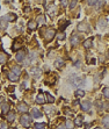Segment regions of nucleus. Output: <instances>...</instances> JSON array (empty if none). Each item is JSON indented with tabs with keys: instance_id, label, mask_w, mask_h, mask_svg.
<instances>
[{
	"instance_id": "3",
	"label": "nucleus",
	"mask_w": 109,
	"mask_h": 129,
	"mask_svg": "<svg viewBox=\"0 0 109 129\" xmlns=\"http://www.w3.org/2000/svg\"><path fill=\"white\" fill-rule=\"evenodd\" d=\"M77 29H78L79 31H85V33H88L89 31V25H88L87 22H80L78 25V27H77Z\"/></svg>"
},
{
	"instance_id": "22",
	"label": "nucleus",
	"mask_w": 109,
	"mask_h": 129,
	"mask_svg": "<svg viewBox=\"0 0 109 129\" xmlns=\"http://www.w3.org/2000/svg\"><path fill=\"white\" fill-rule=\"evenodd\" d=\"M73 122L71 120H66V122H65V127H66V129H72L73 128Z\"/></svg>"
},
{
	"instance_id": "6",
	"label": "nucleus",
	"mask_w": 109,
	"mask_h": 129,
	"mask_svg": "<svg viewBox=\"0 0 109 129\" xmlns=\"http://www.w3.org/2000/svg\"><path fill=\"white\" fill-rule=\"evenodd\" d=\"M24 57H26V52L23 51V50H21V51H19L18 53H16V62H19V63H21L23 59H24Z\"/></svg>"
},
{
	"instance_id": "29",
	"label": "nucleus",
	"mask_w": 109,
	"mask_h": 129,
	"mask_svg": "<svg viewBox=\"0 0 109 129\" xmlns=\"http://www.w3.org/2000/svg\"><path fill=\"white\" fill-rule=\"evenodd\" d=\"M65 34H64V33H61V34H58V36H57V39H58V40L59 41H63V40H65Z\"/></svg>"
},
{
	"instance_id": "33",
	"label": "nucleus",
	"mask_w": 109,
	"mask_h": 129,
	"mask_svg": "<svg viewBox=\"0 0 109 129\" xmlns=\"http://www.w3.org/2000/svg\"><path fill=\"white\" fill-rule=\"evenodd\" d=\"M0 129H8V127L5 122H0Z\"/></svg>"
},
{
	"instance_id": "39",
	"label": "nucleus",
	"mask_w": 109,
	"mask_h": 129,
	"mask_svg": "<svg viewBox=\"0 0 109 129\" xmlns=\"http://www.w3.org/2000/svg\"><path fill=\"white\" fill-rule=\"evenodd\" d=\"M11 129H13V128H11Z\"/></svg>"
},
{
	"instance_id": "5",
	"label": "nucleus",
	"mask_w": 109,
	"mask_h": 129,
	"mask_svg": "<svg viewBox=\"0 0 109 129\" xmlns=\"http://www.w3.org/2000/svg\"><path fill=\"white\" fill-rule=\"evenodd\" d=\"M16 14L15 13H8V14H6L5 16H2V19H4L6 22H9V21H15L16 20Z\"/></svg>"
},
{
	"instance_id": "9",
	"label": "nucleus",
	"mask_w": 109,
	"mask_h": 129,
	"mask_svg": "<svg viewBox=\"0 0 109 129\" xmlns=\"http://www.w3.org/2000/svg\"><path fill=\"white\" fill-rule=\"evenodd\" d=\"M36 103H38V105H43L44 103V101H45V100H44V95H43V93H42V92H39L38 93V95H37V97H36Z\"/></svg>"
},
{
	"instance_id": "32",
	"label": "nucleus",
	"mask_w": 109,
	"mask_h": 129,
	"mask_svg": "<svg viewBox=\"0 0 109 129\" xmlns=\"http://www.w3.org/2000/svg\"><path fill=\"white\" fill-rule=\"evenodd\" d=\"M5 62H6V56L1 53V55H0V64H1V63H5Z\"/></svg>"
},
{
	"instance_id": "38",
	"label": "nucleus",
	"mask_w": 109,
	"mask_h": 129,
	"mask_svg": "<svg viewBox=\"0 0 109 129\" xmlns=\"http://www.w3.org/2000/svg\"><path fill=\"white\" fill-rule=\"evenodd\" d=\"M94 129H101V128H100V127H95V128H94Z\"/></svg>"
},
{
	"instance_id": "21",
	"label": "nucleus",
	"mask_w": 109,
	"mask_h": 129,
	"mask_svg": "<svg viewBox=\"0 0 109 129\" xmlns=\"http://www.w3.org/2000/svg\"><path fill=\"white\" fill-rule=\"evenodd\" d=\"M102 122H103V126H105L107 129H109V116H106L102 119Z\"/></svg>"
},
{
	"instance_id": "26",
	"label": "nucleus",
	"mask_w": 109,
	"mask_h": 129,
	"mask_svg": "<svg viewBox=\"0 0 109 129\" xmlns=\"http://www.w3.org/2000/svg\"><path fill=\"white\" fill-rule=\"evenodd\" d=\"M47 99H48V103H55V98H53L51 94L47 93Z\"/></svg>"
},
{
	"instance_id": "4",
	"label": "nucleus",
	"mask_w": 109,
	"mask_h": 129,
	"mask_svg": "<svg viewBox=\"0 0 109 129\" xmlns=\"http://www.w3.org/2000/svg\"><path fill=\"white\" fill-rule=\"evenodd\" d=\"M18 111L19 112H21V113H23V114H26L27 112L29 111V106L27 105L26 103H18Z\"/></svg>"
},
{
	"instance_id": "2",
	"label": "nucleus",
	"mask_w": 109,
	"mask_h": 129,
	"mask_svg": "<svg viewBox=\"0 0 109 129\" xmlns=\"http://www.w3.org/2000/svg\"><path fill=\"white\" fill-rule=\"evenodd\" d=\"M55 36H56V30L52 29V28H50V29H48L47 34H45V40H47V42H50V41L53 40Z\"/></svg>"
},
{
	"instance_id": "31",
	"label": "nucleus",
	"mask_w": 109,
	"mask_h": 129,
	"mask_svg": "<svg viewBox=\"0 0 109 129\" xmlns=\"http://www.w3.org/2000/svg\"><path fill=\"white\" fill-rule=\"evenodd\" d=\"M103 5H105V2H103V1H96V2H95L96 8H100L101 6H103Z\"/></svg>"
},
{
	"instance_id": "35",
	"label": "nucleus",
	"mask_w": 109,
	"mask_h": 129,
	"mask_svg": "<svg viewBox=\"0 0 109 129\" xmlns=\"http://www.w3.org/2000/svg\"><path fill=\"white\" fill-rule=\"evenodd\" d=\"M95 2H96V1H88L87 4L91 5V6H95Z\"/></svg>"
},
{
	"instance_id": "17",
	"label": "nucleus",
	"mask_w": 109,
	"mask_h": 129,
	"mask_svg": "<svg viewBox=\"0 0 109 129\" xmlns=\"http://www.w3.org/2000/svg\"><path fill=\"white\" fill-rule=\"evenodd\" d=\"M33 116L35 119H38V117H42V113L38 111V109H33Z\"/></svg>"
},
{
	"instance_id": "30",
	"label": "nucleus",
	"mask_w": 109,
	"mask_h": 129,
	"mask_svg": "<svg viewBox=\"0 0 109 129\" xmlns=\"http://www.w3.org/2000/svg\"><path fill=\"white\" fill-rule=\"evenodd\" d=\"M45 22V19H44V16H42V15H41V16H38V19H37V23H44Z\"/></svg>"
},
{
	"instance_id": "19",
	"label": "nucleus",
	"mask_w": 109,
	"mask_h": 129,
	"mask_svg": "<svg viewBox=\"0 0 109 129\" xmlns=\"http://www.w3.org/2000/svg\"><path fill=\"white\" fill-rule=\"evenodd\" d=\"M99 26H100L101 28H106V27H107V20H106V19H100V20H99Z\"/></svg>"
},
{
	"instance_id": "25",
	"label": "nucleus",
	"mask_w": 109,
	"mask_h": 129,
	"mask_svg": "<svg viewBox=\"0 0 109 129\" xmlns=\"http://www.w3.org/2000/svg\"><path fill=\"white\" fill-rule=\"evenodd\" d=\"M6 25H7V22L5 21L4 19L2 18L0 19V29H5V28H6Z\"/></svg>"
},
{
	"instance_id": "10",
	"label": "nucleus",
	"mask_w": 109,
	"mask_h": 129,
	"mask_svg": "<svg viewBox=\"0 0 109 129\" xmlns=\"http://www.w3.org/2000/svg\"><path fill=\"white\" fill-rule=\"evenodd\" d=\"M30 73H31V75H33V76L38 77L39 75H41V69H38V67H31Z\"/></svg>"
},
{
	"instance_id": "18",
	"label": "nucleus",
	"mask_w": 109,
	"mask_h": 129,
	"mask_svg": "<svg viewBox=\"0 0 109 129\" xmlns=\"http://www.w3.org/2000/svg\"><path fill=\"white\" fill-rule=\"evenodd\" d=\"M45 127H47V125H45V123H43V122H39V123H35V126H34V129H45Z\"/></svg>"
},
{
	"instance_id": "24",
	"label": "nucleus",
	"mask_w": 109,
	"mask_h": 129,
	"mask_svg": "<svg viewBox=\"0 0 109 129\" xmlns=\"http://www.w3.org/2000/svg\"><path fill=\"white\" fill-rule=\"evenodd\" d=\"M55 65H56V66H63V65H64V61H63V59H61V58H58V59H57L56 61V63H55Z\"/></svg>"
},
{
	"instance_id": "20",
	"label": "nucleus",
	"mask_w": 109,
	"mask_h": 129,
	"mask_svg": "<svg viewBox=\"0 0 109 129\" xmlns=\"http://www.w3.org/2000/svg\"><path fill=\"white\" fill-rule=\"evenodd\" d=\"M74 123H75V126L80 127V126L83 125V116H78V117L75 119V121H74Z\"/></svg>"
},
{
	"instance_id": "14",
	"label": "nucleus",
	"mask_w": 109,
	"mask_h": 129,
	"mask_svg": "<svg viewBox=\"0 0 109 129\" xmlns=\"http://www.w3.org/2000/svg\"><path fill=\"white\" fill-rule=\"evenodd\" d=\"M93 44V39H88L84 42V47H85V49H89Z\"/></svg>"
},
{
	"instance_id": "15",
	"label": "nucleus",
	"mask_w": 109,
	"mask_h": 129,
	"mask_svg": "<svg viewBox=\"0 0 109 129\" xmlns=\"http://www.w3.org/2000/svg\"><path fill=\"white\" fill-rule=\"evenodd\" d=\"M14 120H15V113L14 112H9L7 114V121L8 122H13Z\"/></svg>"
},
{
	"instance_id": "28",
	"label": "nucleus",
	"mask_w": 109,
	"mask_h": 129,
	"mask_svg": "<svg viewBox=\"0 0 109 129\" xmlns=\"http://www.w3.org/2000/svg\"><path fill=\"white\" fill-rule=\"evenodd\" d=\"M77 4H78V1H75V0H72V1H70L69 6H70V8H74V7L77 6Z\"/></svg>"
},
{
	"instance_id": "36",
	"label": "nucleus",
	"mask_w": 109,
	"mask_h": 129,
	"mask_svg": "<svg viewBox=\"0 0 109 129\" xmlns=\"http://www.w3.org/2000/svg\"><path fill=\"white\" fill-rule=\"evenodd\" d=\"M61 5H64V6H65V5H67V2H66L65 0H63V1H61Z\"/></svg>"
},
{
	"instance_id": "7",
	"label": "nucleus",
	"mask_w": 109,
	"mask_h": 129,
	"mask_svg": "<svg viewBox=\"0 0 109 129\" xmlns=\"http://www.w3.org/2000/svg\"><path fill=\"white\" fill-rule=\"evenodd\" d=\"M70 42H71V44H72V45H77V44L79 43V42H80V39H79V36H78V35L73 34V35L71 36Z\"/></svg>"
},
{
	"instance_id": "16",
	"label": "nucleus",
	"mask_w": 109,
	"mask_h": 129,
	"mask_svg": "<svg viewBox=\"0 0 109 129\" xmlns=\"http://www.w3.org/2000/svg\"><path fill=\"white\" fill-rule=\"evenodd\" d=\"M9 108H11V106H9V103H4V105L1 106V112H2L4 114H6V113H8Z\"/></svg>"
},
{
	"instance_id": "11",
	"label": "nucleus",
	"mask_w": 109,
	"mask_h": 129,
	"mask_svg": "<svg viewBox=\"0 0 109 129\" xmlns=\"http://www.w3.org/2000/svg\"><path fill=\"white\" fill-rule=\"evenodd\" d=\"M36 28H37V22L36 21H29L28 22V29H30V30H35Z\"/></svg>"
},
{
	"instance_id": "37",
	"label": "nucleus",
	"mask_w": 109,
	"mask_h": 129,
	"mask_svg": "<svg viewBox=\"0 0 109 129\" xmlns=\"http://www.w3.org/2000/svg\"><path fill=\"white\" fill-rule=\"evenodd\" d=\"M2 100H4V99H2V98H0V105H1V103H2Z\"/></svg>"
},
{
	"instance_id": "1",
	"label": "nucleus",
	"mask_w": 109,
	"mask_h": 129,
	"mask_svg": "<svg viewBox=\"0 0 109 129\" xmlns=\"http://www.w3.org/2000/svg\"><path fill=\"white\" fill-rule=\"evenodd\" d=\"M31 122H33V119H31V116L29 114H23V115L20 117V123H21L23 127H29L31 125Z\"/></svg>"
},
{
	"instance_id": "34",
	"label": "nucleus",
	"mask_w": 109,
	"mask_h": 129,
	"mask_svg": "<svg viewBox=\"0 0 109 129\" xmlns=\"http://www.w3.org/2000/svg\"><path fill=\"white\" fill-rule=\"evenodd\" d=\"M57 129H66V127H65V125H59L57 127Z\"/></svg>"
},
{
	"instance_id": "8",
	"label": "nucleus",
	"mask_w": 109,
	"mask_h": 129,
	"mask_svg": "<svg viewBox=\"0 0 109 129\" xmlns=\"http://www.w3.org/2000/svg\"><path fill=\"white\" fill-rule=\"evenodd\" d=\"M80 106H81V109H83L84 112H88L91 109V103H89V101H83Z\"/></svg>"
},
{
	"instance_id": "13",
	"label": "nucleus",
	"mask_w": 109,
	"mask_h": 129,
	"mask_svg": "<svg viewBox=\"0 0 109 129\" xmlns=\"http://www.w3.org/2000/svg\"><path fill=\"white\" fill-rule=\"evenodd\" d=\"M12 72H13V73H15L16 76L20 77V73H21V67L19 66V65H14V66L12 67Z\"/></svg>"
},
{
	"instance_id": "23",
	"label": "nucleus",
	"mask_w": 109,
	"mask_h": 129,
	"mask_svg": "<svg viewBox=\"0 0 109 129\" xmlns=\"http://www.w3.org/2000/svg\"><path fill=\"white\" fill-rule=\"evenodd\" d=\"M75 95H77V97H84V95H85V91L81 89L77 90V91H75Z\"/></svg>"
},
{
	"instance_id": "27",
	"label": "nucleus",
	"mask_w": 109,
	"mask_h": 129,
	"mask_svg": "<svg viewBox=\"0 0 109 129\" xmlns=\"http://www.w3.org/2000/svg\"><path fill=\"white\" fill-rule=\"evenodd\" d=\"M102 92H103V95H105L106 98H109V87H105Z\"/></svg>"
},
{
	"instance_id": "12",
	"label": "nucleus",
	"mask_w": 109,
	"mask_h": 129,
	"mask_svg": "<svg viewBox=\"0 0 109 129\" xmlns=\"http://www.w3.org/2000/svg\"><path fill=\"white\" fill-rule=\"evenodd\" d=\"M8 79L11 80V81H18V80H19V76H16L15 73H13V72L11 71L8 73Z\"/></svg>"
}]
</instances>
